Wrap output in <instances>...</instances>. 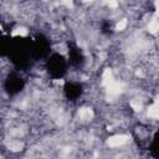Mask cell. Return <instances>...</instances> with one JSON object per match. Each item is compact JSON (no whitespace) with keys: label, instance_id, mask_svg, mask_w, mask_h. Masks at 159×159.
<instances>
[{"label":"cell","instance_id":"3","mask_svg":"<svg viewBox=\"0 0 159 159\" xmlns=\"http://www.w3.org/2000/svg\"><path fill=\"white\" fill-rule=\"evenodd\" d=\"M6 145H7V148H9L10 150H12V152H19V150H21V149L24 148V143L20 142V140H10Z\"/></svg>","mask_w":159,"mask_h":159},{"label":"cell","instance_id":"1","mask_svg":"<svg viewBox=\"0 0 159 159\" xmlns=\"http://www.w3.org/2000/svg\"><path fill=\"white\" fill-rule=\"evenodd\" d=\"M127 140H128V135H125V134H116V135H112V137L108 138L107 144L111 148H117V147H122L123 144H125Z\"/></svg>","mask_w":159,"mask_h":159},{"label":"cell","instance_id":"4","mask_svg":"<svg viewBox=\"0 0 159 159\" xmlns=\"http://www.w3.org/2000/svg\"><path fill=\"white\" fill-rule=\"evenodd\" d=\"M158 30H159V24H158V20L154 17V19L150 20L149 24H148V31H149V34L155 35V34L158 32Z\"/></svg>","mask_w":159,"mask_h":159},{"label":"cell","instance_id":"5","mask_svg":"<svg viewBox=\"0 0 159 159\" xmlns=\"http://www.w3.org/2000/svg\"><path fill=\"white\" fill-rule=\"evenodd\" d=\"M158 113H159V111H158V104H157V102H154L152 106H149V108H148V117H150V118H153V119H157L158 118Z\"/></svg>","mask_w":159,"mask_h":159},{"label":"cell","instance_id":"6","mask_svg":"<svg viewBox=\"0 0 159 159\" xmlns=\"http://www.w3.org/2000/svg\"><path fill=\"white\" fill-rule=\"evenodd\" d=\"M27 35H29V30H27L26 27H24V26L16 27V29L11 32V36H22V37H25V36H27Z\"/></svg>","mask_w":159,"mask_h":159},{"label":"cell","instance_id":"2","mask_svg":"<svg viewBox=\"0 0 159 159\" xmlns=\"http://www.w3.org/2000/svg\"><path fill=\"white\" fill-rule=\"evenodd\" d=\"M78 116H80V118L82 120H91L93 118V111L91 108H88V107H83V108L80 109Z\"/></svg>","mask_w":159,"mask_h":159},{"label":"cell","instance_id":"7","mask_svg":"<svg viewBox=\"0 0 159 159\" xmlns=\"http://www.w3.org/2000/svg\"><path fill=\"white\" fill-rule=\"evenodd\" d=\"M127 25H128L127 19H122V20H119V21L117 22V25H116V30H117V31H123V30L127 27Z\"/></svg>","mask_w":159,"mask_h":159},{"label":"cell","instance_id":"8","mask_svg":"<svg viewBox=\"0 0 159 159\" xmlns=\"http://www.w3.org/2000/svg\"><path fill=\"white\" fill-rule=\"evenodd\" d=\"M130 106H132V108L134 109V111H142V107H143V104H142V102H139V99H133L132 102H130Z\"/></svg>","mask_w":159,"mask_h":159}]
</instances>
